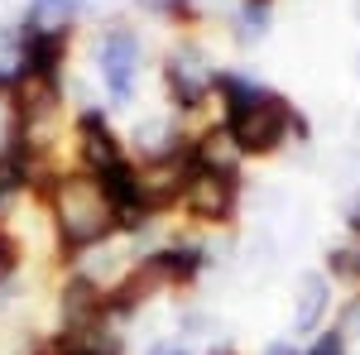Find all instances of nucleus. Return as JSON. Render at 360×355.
<instances>
[{
  "label": "nucleus",
  "instance_id": "1",
  "mask_svg": "<svg viewBox=\"0 0 360 355\" xmlns=\"http://www.w3.org/2000/svg\"><path fill=\"white\" fill-rule=\"evenodd\" d=\"M212 86L226 101V135L240 154H274L293 130L303 135V115H293L278 91H259L240 77H212Z\"/></svg>",
  "mask_w": 360,
  "mask_h": 355
},
{
  "label": "nucleus",
  "instance_id": "2",
  "mask_svg": "<svg viewBox=\"0 0 360 355\" xmlns=\"http://www.w3.org/2000/svg\"><path fill=\"white\" fill-rule=\"evenodd\" d=\"M58 221H63V240H68V250L96 245V240L115 226L111 207H106V197H101V188H96L91 173L63 178V188H58Z\"/></svg>",
  "mask_w": 360,
  "mask_h": 355
},
{
  "label": "nucleus",
  "instance_id": "3",
  "mask_svg": "<svg viewBox=\"0 0 360 355\" xmlns=\"http://www.w3.org/2000/svg\"><path fill=\"white\" fill-rule=\"evenodd\" d=\"M91 178H96V188H101V197H106L115 226L135 231L149 212H159V207H154V197H149V188H144V173H139V168H130L125 159L106 164L101 173H91Z\"/></svg>",
  "mask_w": 360,
  "mask_h": 355
},
{
  "label": "nucleus",
  "instance_id": "4",
  "mask_svg": "<svg viewBox=\"0 0 360 355\" xmlns=\"http://www.w3.org/2000/svg\"><path fill=\"white\" fill-rule=\"evenodd\" d=\"M188 207H193L202 221H226L231 207H236V168L207 159V168L193 178L188 188Z\"/></svg>",
  "mask_w": 360,
  "mask_h": 355
},
{
  "label": "nucleus",
  "instance_id": "5",
  "mask_svg": "<svg viewBox=\"0 0 360 355\" xmlns=\"http://www.w3.org/2000/svg\"><path fill=\"white\" fill-rule=\"evenodd\" d=\"M135 67H139V44L130 29H111L101 39V72L111 86L115 101H130V86H135Z\"/></svg>",
  "mask_w": 360,
  "mask_h": 355
},
{
  "label": "nucleus",
  "instance_id": "6",
  "mask_svg": "<svg viewBox=\"0 0 360 355\" xmlns=\"http://www.w3.org/2000/svg\"><path fill=\"white\" fill-rule=\"evenodd\" d=\"M63 53H68V29H29L25 25V63H20V72H25V77L58 82Z\"/></svg>",
  "mask_w": 360,
  "mask_h": 355
},
{
  "label": "nucleus",
  "instance_id": "7",
  "mask_svg": "<svg viewBox=\"0 0 360 355\" xmlns=\"http://www.w3.org/2000/svg\"><path fill=\"white\" fill-rule=\"evenodd\" d=\"M106 317V293L91 278H68L63 288V327L68 331H86Z\"/></svg>",
  "mask_w": 360,
  "mask_h": 355
},
{
  "label": "nucleus",
  "instance_id": "8",
  "mask_svg": "<svg viewBox=\"0 0 360 355\" xmlns=\"http://www.w3.org/2000/svg\"><path fill=\"white\" fill-rule=\"evenodd\" d=\"M77 139H82V168H86V173H101L106 164L120 159L115 135H111V125H106L101 110H86L82 120H77Z\"/></svg>",
  "mask_w": 360,
  "mask_h": 355
},
{
  "label": "nucleus",
  "instance_id": "9",
  "mask_svg": "<svg viewBox=\"0 0 360 355\" xmlns=\"http://www.w3.org/2000/svg\"><path fill=\"white\" fill-rule=\"evenodd\" d=\"M29 168H34V149H25V139L15 135V139H10V149L0 154V197H10V192L25 188Z\"/></svg>",
  "mask_w": 360,
  "mask_h": 355
},
{
  "label": "nucleus",
  "instance_id": "10",
  "mask_svg": "<svg viewBox=\"0 0 360 355\" xmlns=\"http://www.w3.org/2000/svg\"><path fill=\"white\" fill-rule=\"evenodd\" d=\"M322 307H327V283H322V278L312 273V278H303V283H298V307H293V327H298V331L317 327Z\"/></svg>",
  "mask_w": 360,
  "mask_h": 355
},
{
  "label": "nucleus",
  "instance_id": "11",
  "mask_svg": "<svg viewBox=\"0 0 360 355\" xmlns=\"http://www.w3.org/2000/svg\"><path fill=\"white\" fill-rule=\"evenodd\" d=\"M72 0H34L29 5V29H68Z\"/></svg>",
  "mask_w": 360,
  "mask_h": 355
},
{
  "label": "nucleus",
  "instance_id": "12",
  "mask_svg": "<svg viewBox=\"0 0 360 355\" xmlns=\"http://www.w3.org/2000/svg\"><path fill=\"white\" fill-rule=\"evenodd\" d=\"M264 29H269L264 0H250V5H245V25H240V34H245V39H255V34H264Z\"/></svg>",
  "mask_w": 360,
  "mask_h": 355
},
{
  "label": "nucleus",
  "instance_id": "13",
  "mask_svg": "<svg viewBox=\"0 0 360 355\" xmlns=\"http://www.w3.org/2000/svg\"><path fill=\"white\" fill-rule=\"evenodd\" d=\"M15 269H20V245H15V240L0 231V283H5Z\"/></svg>",
  "mask_w": 360,
  "mask_h": 355
},
{
  "label": "nucleus",
  "instance_id": "14",
  "mask_svg": "<svg viewBox=\"0 0 360 355\" xmlns=\"http://www.w3.org/2000/svg\"><path fill=\"white\" fill-rule=\"evenodd\" d=\"M53 355H115V351H101V346H86V341H68V346H58Z\"/></svg>",
  "mask_w": 360,
  "mask_h": 355
},
{
  "label": "nucleus",
  "instance_id": "15",
  "mask_svg": "<svg viewBox=\"0 0 360 355\" xmlns=\"http://www.w3.org/2000/svg\"><path fill=\"white\" fill-rule=\"evenodd\" d=\"M356 231H360V217H356Z\"/></svg>",
  "mask_w": 360,
  "mask_h": 355
}]
</instances>
